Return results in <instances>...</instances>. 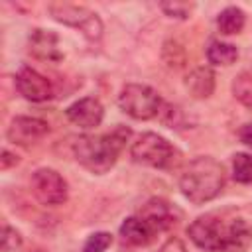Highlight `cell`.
<instances>
[{
  "mask_svg": "<svg viewBox=\"0 0 252 252\" xmlns=\"http://www.w3.org/2000/svg\"><path fill=\"white\" fill-rule=\"evenodd\" d=\"M207 61L217 67H228L238 59V49L236 45L220 39H211L207 45Z\"/></svg>",
  "mask_w": 252,
  "mask_h": 252,
  "instance_id": "cell-16",
  "label": "cell"
},
{
  "mask_svg": "<svg viewBox=\"0 0 252 252\" xmlns=\"http://www.w3.org/2000/svg\"><path fill=\"white\" fill-rule=\"evenodd\" d=\"M232 94L234 98L244 104L246 108H252V73L250 71H242L232 79Z\"/></svg>",
  "mask_w": 252,
  "mask_h": 252,
  "instance_id": "cell-17",
  "label": "cell"
},
{
  "mask_svg": "<svg viewBox=\"0 0 252 252\" xmlns=\"http://www.w3.org/2000/svg\"><path fill=\"white\" fill-rule=\"evenodd\" d=\"M185 89L193 98H209L215 91V73L211 67H195L185 77Z\"/></svg>",
  "mask_w": 252,
  "mask_h": 252,
  "instance_id": "cell-14",
  "label": "cell"
},
{
  "mask_svg": "<svg viewBox=\"0 0 252 252\" xmlns=\"http://www.w3.org/2000/svg\"><path fill=\"white\" fill-rule=\"evenodd\" d=\"M130 136H132V130L122 124H118L106 134H85L77 138L73 144L75 159L87 171L102 175L116 163Z\"/></svg>",
  "mask_w": 252,
  "mask_h": 252,
  "instance_id": "cell-2",
  "label": "cell"
},
{
  "mask_svg": "<svg viewBox=\"0 0 252 252\" xmlns=\"http://www.w3.org/2000/svg\"><path fill=\"white\" fill-rule=\"evenodd\" d=\"M232 177L242 185L252 183V154H234L232 156Z\"/></svg>",
  "mask_w": 252,
  "mask_h": 252,
  "instance_id": "cell-18",
  "label": "cell"
},
{
  "mask_svg": "<svg viewBox=\"0 0 252 252\" xmlns=\"http://www.w3.org/2000/svg\"><path fill=\"white\" fill-rule=\"evenodd\" d=\"M118 106L134 120H152L156 118L161 108L163 100L156 89L144 83H128L120 89Z\"/></svg>",
  "mask_w": 252,
  "mask_h": 252,
  "instance_id": "cell-5",
  "label": "cell"
},
{
  "mask_svg": "<svg viewBox=\"0 0 252 252\" xmlns=\"http://www.w3.org/2000/svg\"><path fill=\"white\" fill-rule=\"evenodd\" d=\"M238 138L242 144H246L248 148H252V122L244 124L240 130H238Z\"/></svg>",
  "mask_w": 252,
  "mask_h": 252,
  "instance_id": "cell-23",
  "label": "cell"
},
{
  "mask_svg": "<svg viewBox=\"0 0 252 252\" xmlns=\"http://www.w3.org/2000/svg\"><path fill=\"white\" fill-rule=\"evenodd\" d=\"M187 234L197 248L207 252H246L252 244L250 222L230 209L197 217L189 224Z\"/></svg>",
  "mask_w": 252,
  "mask_h": 252,
  "instance_id": "cell-1",
  "label": "cell"
},
{
  "mask_svg": "<svg viewBox=\"0 0 252 252\" xmlns=\"http://www.w3.org/2000/svg\"><path fill=\"white\" fill-rule=\"evenodd\" d=\"M140 217H144L159 234L169 230L171 226L177 224V220L181 219V211L171 205L169 201L165 199H159V197H154L150 201H146L142 205V209L138 211Z\"/></svg>",
  "mask_w": 252,
  "mask_h": 252,
  "instance_id": "cell-11",
  "label": "cell"
},
{
  "mask_svg": "<svg viewBox=\"0 0 252 252\" xmlns=\"http://www.w3.org/2000/svg\"><path fill=\"white\" fill-rule=\"evenodd\" d=\"M246 24V14L238 6H226L217 16V28L222 35H236Z\"/></svg>",
  "mask_w": 252,
  "mask_h": 252,
  "instance_id": "cell-15",
  "label": "cell"
},
{
  "mask_svg": "<svg viewBox=\"0 0 252 252\" xmlns=\"http://www.w3.org/2000/svg\"><path fill=\"white\" fill-rule=\"evenodd\" d=\"M110 244H112V234H110V232H104V230L93 232V234L85 240L81 252H106V250L110 248Z\"/></svg>",
  "mask_w": 252,
  "mask_h": 252,
  "instance_id": "cell-19",
  "label": "cell"
},
{
  "mask_svg": "<svg viewBox=\"0 0 252 252\" xmlns=\"http://www.w3.org/2000/svg\"><path fill=\"white\" fill-rule=\"evenodd\" d=\"M16 91L30 102H43L53 96L51 81L30 65H22L16 73Z\"/></svg>",
  "mask_w": 252,
  "mask_h": 252,
  "instance_id": "cell-8",
  "label": "cell"
},
{
  "mask_svg": "<svg viewBox=\"0 0 252 252\" xmlns=\"http://www.w3.org/2000/svg\"><path fill=\"white\" fill-rule=\"evenodd\" d=\"M47 12L55 22L79 30L91 41H98L102 37V32H104L102 20L98 18L96 12L89 10L87 6H77L69 2H51L47 6Z\"/></svg>",
  "mask_w": 252,
  "mask_h": 252,
  "instance_id": "cell-6",
  "label": "cell"
},
{
  "mask_svg": "<svg viewBox=\"0 0 252 252\" xmlns=\"http://www.w3.org/2000/svg\"><path fill=\"white\" fill-rule=\"evenodd\" d=\"M158 234L159 232L140 215H132L120 224V236L130 246H148L156 240Z\"/></svg>",
  "mask_w": 252,
  "mask_h": 252,
  "instance_id": "cell-13",
  "label": "cell"
},
{
  "mask_svg": "<svg viewBox=\"0 0 252 252\" xmlns=\"http://www.w3.org/2000/svg\"><path fill=\"white\" fill-rule=\"evenodd\" d=\"M159 8L163 10L165 16L169 18H175V20H187L191 10L195 8V4H189V2H161Z\"/></svg>",
  "mask_w": 252,
  "mask_h": 252,
  "instance_id": "cell-20",
  "label": "cell"
},
{
  "mask_svg": "<svg viewBox=\"0 0 252 252\" xmlns=\"http://www.w3.org/2000/svg\"><path fill=\"white\" fill-rule=\"evenodd\" d=\"M177 150L175 146L165 140L163 136L156 132H144L140 134L132 146H130V158L140 163L154 169H169L177 161Z\"/></svg>",
  "mask_w": 252,
  "mask_h": 252,
  "instance_id": "cell-4",
  "label": "cell"
},
{
  "mask_svg": "<svg viewBox=\"0 0 252 252\" xmlns=\"http://www.w3.org/2000/svg\"><path fill=\"white\" fill-rule=\"evenodd\" d=\"M28 51L39 61L59 63L63 61V51L59 47V35L53 30L35 28L28 35Z\"/></svg>",
  "mask_w": 252,
  "mask_h": 252,
  "instance_id": "cell-12",
  "label": "cell"
},
{
  "mask_svg": "<svg viewBox=\"0 0 252 252\" xmlns=\"http://www.w3.org/2000/svg\"><path fill=\"white\" fill-rule=\"evenodd\" d=\"M22 246V234L10 226V224H2V252H16Z\"/></svg>",
  "mask_w": 252,
  "mask_h": 252,
  "instance_id": "cell-21",
  "label": "cell"
},
{
  "mask_svg": "<svg viewBox=\"0 0 252 252\" xmlns=\"http://www.w3.org/2000/svg\"><path fill=\"white\" fill-rule=\"evenodd\" d=\"M47 132H49V124L37 116H14L6 130V138L14 146L28 148L39 142Z\"/></svg>",
  "mask_w": 252,
  "mask_h": 252,
  "instance_id": "cell-9",
  "label": "cell"
},
{
  "mask_svg": "<svg viewBox=\"0 0 252 252\" xmlns=\"http://www.w3.org/2000/svg\"><path fill=\"white\" fill-rule=\"evenodd\" d=\"M224 181V165L213 156H199L183 167L179 175V191L189 203L203 205L220 195Z\"/></svg>",
  "mask_w": 252,
  "mask_h": 252,
  "instance_id": "cell-3",
  "label": "cell"
},
{
  "mask_svg": "<svg viewBox=\"0 0 252 252\" xmlns=\"http://www.w3.org/2000/svg\"><path fill=\"white\" fill-rule=\"evenodd\" d=\"M65 116L77 128L93 130V128L100 126V122L104 118V106L96 96H83L67 106Z\"/></svg>",
  "mask_w": 252,
  "mask_h": 252,
  "instance_id": "cell-10",
  "label": "cell"
},
{
  "mask_svg": "<svg viewBox=\"0 0 252 252\" xmlns=\"http://www.w3.org/2000/svg\"><path fill=\"white\" fill-rule=\"evenodd\" d=\"M20 163V158L16 156V154H12L10 150H2V158H0V167L6 171V169H10L12 165H18Z\"/></svg>",
  "mask_w": 252,
  "mask_h": 252,
  "instance_id": "cell-22",
  "label": "cell"
},
{
  "mask_svg": "<svg viewBox=\"0 0 252 252\" xmlns=\"http://www.w3.org/2000/svg\"><path fill=\"white\" fill-rule=\"evenodd\" d=\"M30 189H32V195L45 207L63 205L69 197V185L65 177L51 167L35 169L30 177Z\"/></svg>",
  "mask_w": 252,
  "mask_h": 252,
  "instance_id": "cell-7",
  "label": "cell"
}]
</instances>
